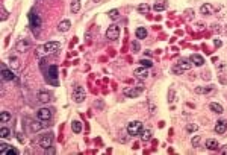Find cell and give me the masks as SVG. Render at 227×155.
<instances>
[{
	"mask_svg": "<svg viewBox=\"0 0 227 155\" xmlns=\"http://www.w3.org/2000/svg\"><path fill=\"white\" fill-rule=\"evenodd\" d=\"M212 31H215V32H220V31H221V28H220L218 24H213V26H212Z\"/></svg>",
	"mask_w": 227,
	"mask_h": 155,
	"instance_id": "45",
	"label": "cell"
},
{
	"mask_svg": "<svg viewBox=\"0 0 227 155\" xmlns=\"http://www.w3.org/2000/svg\"><path fill=\"white\" fill-rule=\"evenodd\" d=\"M106 37H108V40H111V41L118 40V37H120V28H118L117 24H111L109 28H108V31H106Z\"/></svg>",
	"mask_w": 227,
	"mask_h": 155,
	"instance_id": "8",
	"label": "cell"
},
{
	"mask_svg": "<svg viewBox=\"0 0 227 155\" xmlns=\"http://www.w3.org/2000/svg\"><path fill=\"white\" fill-rule=\"evenodd\" d=\"M200 12H202L203 15H212L213 12H215V8H213L210 3H203L200 6Z\"/></svg>",
	"mask_w": 227,
	"mask_h": 155,
	"instance_id": "14",
	"label": "cell"
},
{
	"mask_svg": "<svg viewBox=\"0 0 227 155\" xmlns=\"http://www.w3.org/2000/svg\"><path fill=\"white\" fill-rule=\"evenodd\" d=\"M38 100L41 102V103H49L51 100V94L49 91H46V90H41V91H38Z\"/></svg>",
	"mask_w": 227,
	"mask_h": 155,
	"instance_id": "12",
	"label": "cell"
},
{
	"mask_svg": "<svg viewBox=\"0 0 227 155\" xmlns=\"http://www.w3.org/2000/svg\"><path fill=\"white\" fill-rule=\"evenodd\" d=\"M15 79V75L12 69H8L6 64H2V81L3 82H11Z\"/></svg>",
	"mask_w": 227,
	"mask_h": 155,
	"instance_id": "7",
	"label": "cell"
},
{
	"mask_svg": "<svg viewBox=\"0 0 227 155\" xmlns=\"http://www.w3.org/2000/svg\"><path fill=\"white\" fill-rule=\"evenodd\" d=\"M189 59L192 61V64H194V66H197V67H202L203 64H205V58H203L202 55H198V53L191 55V58H189Z\"/></svg>",
	"mask_w": 227,
	"mask_h": 155,
	"instance_id": "16",
	"label": "cell"
},
{
	"mask_svg": "<svg viewBox=\"0 0 227 155\" xmlns=\"http://www.w3.org/2000/svg\"><path fill=\"white\" fill-rule=\"evenodd\" d=\"M142 129H144V126H142V122H139V120L129 122L127 126H126V131H127V134H129L130 137L139 135V134L142 132Z\"/></svg>",
	"mask_w": 227,
	"mask_h": 155,
	"instance_id": "1",
	"label": "cell"
},
{
	"mask_svg": "<svg viewBox=\"0 0 227 155\" xmlns=\"http://www.w3.org/2000/svg\"><path fill=\"white\" fill-rule=\"evenodd\" d=\"M226 131H227V120H223V119L218 120V122L215 123V132L223 135Z\"/></svg>",
	"mask_w": 227,
	"mask_h": 155,
	"instance_id": "13",
	"label": "cell"
},
{
	"mask_svg": "<svg viewBox=\"0 0 227 155\" xmlns=\"http://www.w3.org/2000/svg\"><path fill=\"white\" fill-rule=\"evenodd\" d=\"M152 129H142V132L139 134L141 135V138H142V141H149V140H152Z\"/></svg>",
	"mask_w": 227,
	"mask_h": 155,
	"instance_id": "26",
	"label": "cell"
},
{
	"mask_svg": "<svg viewBox=\"0 0 227 155\" xmlns=\"http://www.w3.org/2000/svg\"><path fill=\"white\" fill-rule=\"evenodd\" d=\"M133 73H135V78H138V79H145V78L149 76V70H147V67H144V66L138 67Z\"/></svg>",
	"mask_w": 227,
	"mask_h": 155,
	"instance_id": "15",
	"label": "cell"
},
{
	"mask_svg": "<svg viewBox=\"0 0 227 155\" xmlns=\"http://www.w3.org/2000/svg\"><path fill=\"white\" fill-rule=\"evenodd\" d=\"M71 129H73L74 134H81V132H82V122L73 120V122H71Z\"/></svg>",
	"mask_w": 227,
	"mask_h": 155,
	"instance_id": "22",
	"label": "cell"
},
{
	"mask_svg": "<svg viewBox=\"0 0 227 155\" xmlns=\"http://www.w3.org/2000/svg\"><path fill=\"white\" fill-rule=\"evenodd\" d=\"M197 29H198V31L205 29V23H197Z\"/></svg>",
	"mask_w": 227,
	"mask_h": 155,
	"instance_id": "47",
	"label": "cell"
},
{
	"mask_svg": "<svg viewBox=\"0 0 227 155\" xmlns=\"http://www.w3.org/2000/svg\"><path fill=\"white\" fill-rule=\"evenodd\" d=\"M8 148H9V145H6V143H2V145H0V151H2L3 155H5V152L8 151Z\"/></svg>",
	"mask_w": 227,
	"mask_h": 155,
	"instance_id": "41",
	"label": "cell"
},
{
	"mask_svg": "<svg viewBox=\"0 0 227 155\" xmlns=\"http://www.w3.org/2000/svg\"><path fill=\"white\" fill-rule=\"evenodd\" d=\"M51 116H53L51 108H39L38 113H36V117L39 120H43V122H49L51 119Z\"/></svg>",
	"mask_w": 227,
	"mask_h": 155,
	"instance_id": "10",
	"label": "cell"
},
{
	"mask_svg": "<svg viewBox=\"0 0 227 155\" xmlns=\"http://www.w3.org/2000/svg\"><path fill=\"white\" fill-rule=\"evenodd\" d=\"M179 66L183 69V70H189L192 66H194V64H192V61L191 59H186V58H182V59H179Z\"/></svg>",
	"mask_w": 227,
	"mask_h": 155,
	"instance_id": "20",
	"label": "cell"
},
{
	"mask_svg": "<svg viewBox=\"0 0 227 155\" xmlns=\"http://www.w3.org/2000/svg\"><path fill=\"white\" fill-rule=\"evenodd\" d=\"M209 108H210V111L217 113V114H223V113H224L223 105H221V103H217V102H210V103H209Z\"/></svg>",
	"mask_w": 227,
	"mask_h": 155,
	"instance_id": "19",
	"label": "cell"
},
{
	"mask_svg": "<svg viewBox=\"0 0 227 155\" xmlns=\"http://www.w3.org/2000/svg\"><path fill=\"white\" fill-rule=\"evenodd\" d=\"M185 129H186V132H189V134H191V132H195L197 129H198V125H195V123H188Z\"/></svg>",
	"mask_w": 227,
	"mask_h": 155,
	"instance_id": "32",
	"label": "cell"
},
{
	"mask_svg": "<svg viewBox=\"0 0 227 155\" xmlns=\"http://www.w3.org/2000/svg\"><path fill=\"white\" fill-rule=\"evenodd\" d=\"M139 49H141V46H139L138 41H132V50H133V53H138Z\"/></svg>",
	"mask_w": 227,
	"mask_h": 155,
	"instance_id": "37",
	"label": "cell"
},
{
	"mask_svg": "<svg viewBox=\"0 0 227 155\" xmlns=\"http://www.w3.org/2000/svg\"><path fill=\"white\" fill-rule=\"evenodd\" d=\"M81 9V0H71V12H79Z\"/></svg>",
	"mask_w": 227,
	"mask_h": 155,
	"instance_id": "29",
	"label": "cell"
},
{
	"mask_svg": "<svg viewBox=\"0 0 227 155\" xmlns=\"http://www.w3.org/2000/svg\"><path fill=\"white\" fill-rule=\"evenodd\" d=\"M70 26H71V21L70 20H62L59 24H58V31L59 32H67L70 29Z\"/></svg>",
	"mask_w": 227,
	"mask_h": 155,
	"instance_id": "21",
	"label": "cell"
},
{
	"mask_svg": "<svg viewBox=\"0 0 227 155\" xmlns=\"http://www.w3.org/2000/svg\"><path fill=\"white\" fill-rule=\"evenodd\" d=\"M221 152H223V154H227V146H223V148H221Z\"/></svg>",
	"mask_w": 227,
	"mask_h": 155,
	"instance_id": "49",
	"label": "cell"
},
{
	"mask_svg": "<svg viewBox=\"0 0 227 155\" xmlns=\"http://www.w3.org/2000/svg\"><path fill=\"white\" fill-rule=\"evenodd\" d=\"M11 120V114L8 113V111H2L0 113V122L2 123H6V122H9Z\"/></svg>",
	"mask_w": 227,
	"mask_h": 155,
	"instance_id": "28",
	"label": "cell"
},
{
	"mask_svg": "<svg viewBox=\"0 0 227 155\" xmlns=\"http://www.w3.org/2000/svg\"><path fill=\"white\" fill-rule=\"evenodd\" d=\"M86 97V93H85V90L82 85H74L73 87V100L76 103H82Z\"/></svg>",
	"mask_w": 227,
	"mask_h": 155,
	"instance_id": "4",
	"label": "cell"
},
{
	"mask_svg": "<svg viewBox=\"0 0 227 155\" xmlns=\"http://www.w3.org/2000/svg\"><path fill=\"white\" fill-rule=\"evenodd\" d=\"M59 47H61V44H59L58 41H49V43H46L44 46L39 47V52H41V53H44V55H49V53H55V52H58Z\"/></svg>",
	"mask_w": 227,
	"mask_h": 155,
	"instance_id": "2",
	"label": "cell"
},
{
	"mask_svg": "<svg viewBox=\"0 0 227 155\" xmlns=\"http://www.w3.org/2000/svg\"><path fill=\"white\" fill-rule=\"evenodd\" d=\"M149 11H150V6L147 5V3H141L138 6V12H139V14H147Z\"/></svg>",
	"mask_w": 227,
	"mask_h": 155,
	"instance_id": "30",
	"label": "cell"
},
{
	"mask_svg": "<svg viewBox=\"0 0 227 155\" xmlns=\"http://www.w3.org/2000/svg\"><path fill=\"white\" fill-rule=\"evenodd\" d=\"M167 8V2L165 0H157V2L153 5V9L156 11V12H161V11H164Z\"/></svg>",
	"mask_w": 227,
	"mask_h": 155,
	"instance_id": "23",
	"label": "cell"
},
{
	"mask_svg": "<svg viewBox=\"0 0 227 155\" xmlns=\"http://www.w3.org/2000/svg\"><path fill=\"white\" fill-rule=\"evenodd\" d=\"M205 146H206L209 151H217V149L220 148V143H218L215 138H207L206 143H205Z\"/></svg>",
	"mask_w": 227,
	"mask_h": 155,
	"instance_id": "17",
	"label": "cell"
},
{
	"mask_svg": "<svg viewBox=\"0 0 227 155\" xmlns=\"http://www.w3.org/2000/svg\"><path fill=\"white\" fill-rule=\"evenodd\" d=\"M0 137H2V138L11 137V129L6 128V126H2V128H0Z\"/></svg>",
	"mask_w": 227,
	"mask_h": 155,
	"instance_id": "27",
	"label": "cell"
},
{
	"mask_svg": "<svg viewBox=\"0 0 227 155\" xmlns=\"http://www.w3.org/2000/svg\"><path fill=\"white\" fill-rule=\"evenodd\" d=\"M171 72L174 73V75H182L185 70H183V69L179 66V64H176V66H173V67H171Z\"/></svg>",
	"mask_w": 227,
	"mask_h": 155,
	"instance_id": "35",
	"label": "cell"
},
{
	"mask_svg": "<svg viewBox=\"0 0 227 155\" xmlns=\"http://www.w3.org/2000/svg\"><path fill=\"white\" fill-rule=\"evenodd\" d=\"M183 17H185V20H194V11L192 9H186L185 12H183Z\"/></svg>",
	"mask_w": 227,
	"mask_h": 155,
	"instance_id": "31",
	"label": "cell"
},
{
	"mask_svg": "<svg viewBox=\"0 0 227 155\" xmlns=\"http://www.w3.org/2000/svg\"><path fill=\"white\" fill-rule=\"evenodd\" d=\"M127 137H130V135L127 134V131H123L121 134H120V141H121V143H126V141H127Z\"/></svg>",
	"mask_w": 227,
	"mask_h": 155,
	"instance_id": "39",
	"label": "cell"
},
{
	"mask_svg": "<svg viewBox=\"0 0 227 155\" xmlns=\"http://www.w3.org/2000/svg\"><path fill=\"white\" fill-rule=\"evenodd\" d=\"M17 140H18V141H23V140H24V137H23V134H21V132H18V134H17Z\"/></svg>",
	"mask_w": 227,
	"mask_h": 155,
	"instance_id": "48",
	"label": "cell"
},
{
	"mask_svg": "<svg viewBox=\"0 0 227 155\" xmlns=\"http://www.w3.org/2000/svg\"><path fill=\"white\" fill-rule=\"evenodd\" d=\"M30 41L28 40V38H20V40L15 43V49L17 52H21V53H24V52H28L30 49Z\"/></svg>",
	"mask_w": 227,
	"mask_h": 155,
	"instance_id": "9",
	"label": "cell"
},
{
	"mask_svg": "<svg viewBox=\"0 0 227 155\" xmlns=\"http://www.w3.org/2000/svg\"><path fill=\"white\" fill-rule=\"evenodd\" d=\"M108 15H109L111 20H117V18L120 17V12H118V9H111V11L108 12Z\"/></svg>",
	"mask_w": 227,
	"mask_h": 155,
	"instance_id": "33",
	"label": "cell"
},
{
	"mask_svg": "<svg viewBox=\"0 0 227 155\" xmlns=\"http://www.w3.org/2000/svg\"><path fill=\"white\" fill-rule=\"evenodd\" d=\"M142 91H144V85H138V87L124 88V90H123V94H124L126 97H138Z\"/></svg>",
	"mask_w": 227,
	"mask_h": 155,
	"instance_id": "6",
	"label": "cell"
},
{
	"mask_svg": "<svg viewBox=\"0 0 227 155\" xmlns=\"http://www.w3.org/2000/svg\"><path fill=\"white\" fill-rule=\"evenodd\" d=\"M6 17H8L6 9H5V6H2V20H6Z\"/></svg>",
	"mask_w": 227,
	"mask_h": 155,
	"instance_id": "44",
	"label": "cell"
},
{
	"mask_svg": "<svg viewBox=\"0 0 227 155\" xmlns=\"http://www.w3.org/2000/svg\"><path fill=\"white\" fill-rule=\"evenodd\" d=\"M141 66H144V67H147V69H150V67L153 66V61H150V59H142V61H141Z\"/></svg>",
	"mask_w": 227,
	"mask_h": 155,
	"instance_id": "40",
	"label": "cell"
},
{
	"mask_svg": "<svg viewBox=\"0 0 227 155\" xmlns=\"http://www.w3.org/2000/svg\"><path fill=\"white\" fill-rule=\"evenodd\" d=\"M94 2H96V3H99V2H100V0H94Z\"/></svg>",
	"mask_w": 227,
	"mask_h": 155,
	"instance_id": "50",
	"label": "cell"
},
{
	"mask_svg": "<svg viewBox=\"0 0 227 155\" xmlns=\"http://www.w3.org/2000/svg\"><path fill=\"white\" fill-rule=\"evenodd\" d=\"M9 66H11L12 70H18V69L21 67V62H20V59H18L17 56L11 55V56H9Z\"/></svg>",
	"mask_w": 227,
	"mask_h": 155,
	"instance_id": "18",
	"label": "cell"
},
{
	"mask_svg": "<svg viewBox=\"0 0 227 155\" xmlns=\"http://www.w3.org/2000/svg\"><path fill=\"white\" fill-rule=\"evenodd\" d=\"M213 46H215V47H221L223 46V41L220 40V38H217V40H213Z\"/></svg>",
	"mask_w": 227,
	"mask_h": 155,
	"instance_id": "42",
	"label": "cell"
},
{
	"mask_svg": "<svg viewBox=\"0 0 227 155\" xmlns=\"http://www.w3.org/2000/svg\"><path fill=\"white\" fill-rule=\"evenodd\" d=\"M200 141H202V137H200V135H195V137H192L191 143H192V146H194V148H198Z\"/></svg>",
	"mask_w": 227,
	"mask_h": 155,
	"instance_id": "36",
	"label": "cell"
},
{
	"mask_svg": "<svg viewBox=\"0 0 227 155\" xmlns=\"http://www.w3.org/2000/svg\"><path fill=\"white\" fill-rule=\"evenodd\" d=\"M29 23H30V28L33 29H36V28H39V26H41V17H39L38 14L35 11H30V14H29Z\"/></svg>",
	"mask_w": 227,
	"mask_h": 155,
	"instance_id": "11",
	"label": "cell"
},
{
	"mask_svg": "<svg viewBox=\"0 0 227 155\" xmlns=\"http://www.w3.org/2000/svg\"><path fill=\"white\" fill-rule=\"evenodd\" d=\"M176 100V91L173 88H170V91H168V103H174Z\"/></svg>",
	"mask_w": 227,
	"mask_h": 155,
	"instance_id": "34",
	"label": "cell"
},
{
	"mask_svg": "<svg viewBox=\"0 0 227 155\" xmlns=\"http://www.w3.org/2000/svg\"><path fill=\"white\" fill-rule=\"evenodd\" d=\"M46 78H47V81L51 84V85H59V81H58V66H50L47 73H46Z\"/></svg>",
	"mask_w": 227,
	"mask_h": 155,
	"instance_id": "3",
	"label": "cell"
},
{
	"mask_svg": "<svg viewBox=\"0 0 227 155\" xmlns=\"http://www.w3.org/2000/svg\"><path fill=\"white\" fill-rule=\"evenodd\" d=\"M46 152H47V154H55L56 151H55V148H53V146H50L49 149H46Z\"/></svg>",
	"mask_w": 227,
	"mask_h": 155,
	"instance_id": "46",
	"label": "cell"
},
{
	"mask_svg": "<svg viewBox=\"0 0 227 155\" xmlns=\"http://www.w3.org/2000/svg\"><path fill=\"white\" fill-rule=\"evenodd\" d=\"M212 91H213V87H197L195 88L197 94H207V93H212Z\"/></svg>",
	"mask_w": 227,
	"mask_h": 155,
	"instance_id": "24",
	"label": "cell"
},
{
	"mask_svg": "<svg viewBox=\"0 0 227 155\" xmlns=\"http://www.w3.org/2000/svg\"><path fill=\"white\" fill-rule=\"evenodd\" d=\"M53 138H55V135H53V132H46V134H41V137H39V146H41L44 151L49 149L51 145H53Z\"/></svg>",
	"mask_w": 227,
	"mask_h": 155,
	"instance_id": "5",
	"label": "cell"
},
{
	"mask_svg": "<svg viewBox=\"0 0 227 155\" xmlns=\"http://www.w3.org/2000/svg\"><path fill=\"white\" fill-rule=\"evenodd\" d=\"M41 126H43V125H39V123H32V129H33V131H39V129H41Z\"/></svg>",
	"mask_w": 227,
	"mask_h": 155,
	"instance_id": "43",
	"label": "cell"
},
{
	"mask_svg": "<svg viewBox=\"0 0 227 155\" xmlns=\"http://www.w3.org/2000/svg\"><path fill=\"white\" fill-rule=\"evenodd\" d=\"M18 154H20V152H18L15 148H11V146H9V148H8V151L5 152V155H18Z\"/></svg>",
	"mask_w": 227,
	"mask_h": 155,
	"instance_id": "38",
	"label": "cell"
},
{
	"mask_svg": "<svg viewBox=\"0 0 227 155\" xmlns=\"http://www.w3.org/2000/svg\"><path fill=\"white\" fill-rule=\"evenodd\" d=\"M135 35H136L138 40H145V38H147V29L145 28H138L135 31Z\"/></svg>",
	"mask_w": 227,
	"mask_h": 155,
	"instance_id": "25",
	"label": "cell"
}]
</instances>
